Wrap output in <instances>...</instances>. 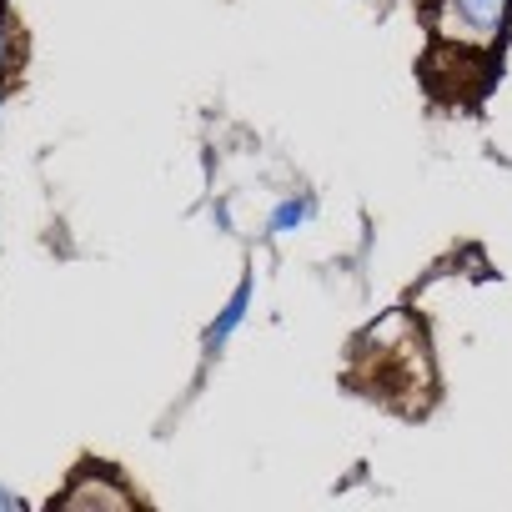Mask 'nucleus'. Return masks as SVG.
<instances>
[{"label":"nucleus","instance_id":"nucleus-1","mask_svg":"<svg viewBox=\"0 0 512 512\" xmlns=\"http://www.w3.org/2000/svg\"><path fill=\"white\" fill-rule=\"evenodd\" d=\"M512 16V0H442L437 6V31L447 41L467 46H492Z\"/></svg>","mask_w":512,"mask_h":512},{"label":"nucleus","instance_id":"nucleus-2","mask_svg":"<svg viewBox=\"0 0 512 512\" xmlns=\"http://www.w3.org/2000/svg\"><path fill=\"white\" fill-rule=\"evenodd\" d=\"M246 302H251V287L241 282V287H236V297H231V307L221 312V322H216V327L206 332V347H221V342H226V337L236 332V322L246 317Z\"/></svg>","mask_w":512,"mask_h":512},{"label":"nucleus","instance_id":"nucleus-3","mask_svg":"<svg viewBox=\"0 0 512 512\" xmlns=\"http://www.w3.org/2000/svg\"><path fill=\"white\" fill-rule=\"evenodd\" d=\"M61 502H71V507H81V502H126V492H116V487H91V482H76Z\"/></svg>","mask_w":512,"mask_h":512},{"label":"nucleus","instance_id":"nucleus-4","mask_svg":"<svg viewBox=\"0 0 512 512\" xmlns=\"http://www.w3.org/2000/svg\"><path fill=\"white\" fill-rule=\"evenodd\" d=\"M302 221H307V201H287V206L272 216V226H277V231H292V226H302Z\"/></svg>","mask_w":512,"mask_h":512},{"label":"nucleus","instance_id":"nucleus-5","mask_svg":"<svg viewBox=\"0 0 512 512\" xmlns=\"http://www.w3.org/2000/svg\"><path fill=\"white\" fill-rule=\"evenodd\" d=\"M6 61H11V36H6V26H0V71H6Z\"/></svg>","mask_w":512,"mask_h":512},{"label":"nucleus","instance_id":"nucleus-6","mask_svg":"<svg viewBox=\"0 0 512 512\" xmlns=\"http://www.w3.org/2000/svg\"><path fill=\"white\" fill-rule=\"evenodd\" d=\"M21 502H16V492H6V487H0V512H16Z\"/></svg>","mask_w":512,"mask_h":512}]
</instances>
